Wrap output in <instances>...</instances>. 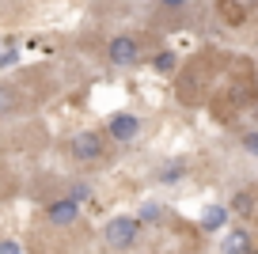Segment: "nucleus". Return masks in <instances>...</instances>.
<instances>
[{"label":"nucleus","instance_id":"8","mask_svg":"<svg viewBox=\"0 0 258 254\" xmlns=\"http://www.w3.org/2000/svg\"><path fill=\"white\" fill-rule=\"evenodd\" d=\"M202 231H220L228 224V209L224 205H205V213H202Z\"/></svg>","mask_w":258,"mask_h":254},{"label":"nucleus","instance_id":"16","mask_svg":"<svg viewBox=\"0 0 258 254\" xmlns=\"http://www.w3.org/2000/svg\"><path fill=\"white\" fill-rule=\"evenodd\" d=\"M243 148H247L250 156H258V133H247V137H243Z\"/></svg>","mask_w":258,"mask_h":254},{"label":"nucleus","instance_id":"17","mask_svg":"<svg viewBox=\"0 0 258 254\" xmlns=\"http://www.w3.org/2000/svg\"><path fill=\"white\" fill-rule=\"evenodd\" d=\"M160 4H163V8H182L186 0H160Z\"/></svg>","mask_w":258,"mask_h":254},{"label":"nucleus","instance_id":"11","mask_svg":"<svg viewBox=\"0 0 258 254\" xmlns=\"http://www.w3.org/2000/svg\"><path fill=\"white\" fill-rule=\"evenodd\" d=\"M152 69L160 72V76H171V72L178 69V57L171 53V49H163V53H156V57H152Z\"/></svg>","mask_w":258,"mask_h":254},{"label":"nucleus","instance_id":"14","mask_svg":"<svg viewBox=\"0 0 258 254\" xmlns=\"http://www.w3.org/2000/svg\"><path fill=\"white\" fill-rule=\"evenodd\" d=\"M69 198H73V201H80V205H84V201L91 198V186H88V182H76L73 190H69Z\"/></svg>","mask_w":258,"mask_h":254},{"label":"nucleus","instance_id":"12","mask_svg":"<svg viewBox=\"0 0 258 254\" xmlns=\"http://www.w3.org/2000/svg\"><path fill=\"white\" fill-rule=\"evenodd\" d=\"M232 209H235V213H250V209H254V194H250V190H239V194L232 198Z\"/></svg>","mask_w":258,"mask_h":254},{"label":"nucleus","instance_id":"4","mask_svg":"<svg viewBox=\"0 0 258 254\" xmlns=\"http://www.w3.org/2000/svg\"><path fill=\"white\" fill-rule=\"evenodd\" d=\"M42 216H46L49 228H73V224H80V201H73L69 194H64V198H53V201H46Z\"/></svg>","mask_w":258,"mask_h":254},{"label":"nucleus","instance_id":"10","mask_svg":"<svg viewBox=\"0 0 258 254\" xmlns=\"http://www.w3.org/2000/svg\"><path fill=\"white\" fill-rule=\"evenodd\" d=\"M19 49H23V46H19V38H0V72L12 69V65L19 61Z\"/></svg>","mask_w":258,"mask_h":254},{"label":"nucleus","instance_id":"3","mask_svg":"<svg viewBox=\"0 0 258 254\" xmlns=\"http://www.w3.org/2000/svg\"><path fill=\"white\" fill-rule=\"evenodd\" d=\"M141 118L137 114H129V110H118V114H110L106 118V125H103V137L106 141H114V144H133L141 137Z\"/></svg>","mask_w":258,"mask_h":254},{"label":"nucleus","instance_id":"7","mask_svg":"<svg viewBox=\"0 0 258 254\" xmlns=\"http://www.w3.org/2000/svg\"><path fill=\"white\" fill-rule=\"evenodd\" d=\"M254 8H258V0H220V12H224L228 23H243Z\"/></svg>","mask_w":258,"mask_h":254},{"label":"nucleus","instance_id":"6","mask_svg":"<svg viewBox=\"0 0 258 254\" xmlns=\"http://www.w3.org/2000/svg\"><path fill=\"white\" fill-rule=\"evenodd\" d=\"M258 243L250 235V228H228L220 239V254H254Z\"/></svg>","mask_w":258,"mask_h":254},{"label":"nucleus","instance_id":"5","mask_svg":"<svg viewBox=\"0 0 258 254\" xmlns=\"http://www.w3.org/2000/svg\"><path fill=\"white\" fill-rule=\"evenodd\" d=\"M106 61H110L114 69L137 65L141 61V42L133 38V34H118V38H110V46H106Z\"/></svg>","mask_w":258,"mask_h":254},{"label":"nucleus","instance_id":"13","mask_svg":"<svg viewBox=\"0 0 258 254\" xmlns=\"http://www.w3.org/2000/svg\"><path fill=\"white\" fill-rule=\"evenodd\" d=\"M16 91H12V88H0V118H4V114H12V110H16Z\"/></svg>","mask_w":258,"mask_h":254},{"label":"nucleus","instance_id":"9","mask_svg":"<svg viewBox=\"0 0 258 254\" xmlns=\"http://www.w3.org/2000/svg\"><path fill=\"white\" fill-rule=\"evenodd\" d=\"M186 171H190V167H186V159H167V163L160 167V182L163 186H171V182H178V178H186Z\"/></svg>","mask_w":258,"mask_h":254},{"label":"nucleus","instance_id":"2","mask_svg":"<svg viewBox=\"0 0 258 254\" xmlns=\"http://www.w3.org/2000/svg\"><path fill=\"white\" fill-rule=\"evenodd\" d=\"M69 152H73L76 163H95V159L106 156V137L99 129H80V133L69 141Z\"/></svg>","mask_w":258,"mask_h":254},{"label":"nucleus","instance_id":"1","mask_svg":"<svg viewBox=\"0 0 258 254\" xmlns=\"http://www.w3.org/2000/svg\"><path fill=\"white\" fill-rule=\"evenodd\" d=\"M103 239H106L110 250H129V246L141 239V220H137V216H129V213L110 216V220L103 224Z\"/></svg>","mask_w":258,"mask_h":254},{"label":"nucleus","instance_id":"18","mask_svg":"<svg viewBox=\"0 0 258 254\" xmlns=\"http://www.w3.org/2000/svg\"><path fill=\"white\" fill-rule=\"evenodd\" d=\"M254 110H258V106H254Z\"/></svg>","mask_w":258,"mask_h":254},{"label":"nucleus","instance_id":"15","mask_svg":"<svg viewBox=\"0 0 258 254\" xmlns=\"http://www.w3.org/2000/svg\"><path fill=\"white\" fill-rule=\"evenodd\" d=\"M0 254H23V246L16 239H0Z\"/></svg>","mask_w":258,"mask_h":254}]
</instances>
